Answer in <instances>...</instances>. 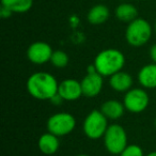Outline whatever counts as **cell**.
<instances>
[{"label":"cell","instance_id":"obj_1","mask_svg":"<svg viewBox=\"0 0 156 156\" xmlns=\"http://www.w3.org/2000/svg\"><path fill=\"white\" fill-rule=\"evenodd\" d=\"M28 93L39 101H50L58 93L59 83L52 74L48 72H35L26 81Z\"/></svg>","mask_w":156,"mask_h":156},{"label":"cell","instance_id":"obj_2","mask_svg":"<svg viewBox=\"0 0 156 156\" xmlns=\"http://www.w3.org/2000/svg\"><path fill=\"white\" fill-rule=\"evenodd\" d=\"M125 56L117 48H106L95 56L93 64L96 71L103 77H110L122 71L125 65Z\"/></svg>","mask_w":156,"mask_h":156},{"label":"cell","instance_id":"obj_3","mask_svg":"<svg viewBox=\"0 0 156 156\" xmlns=\"http://www.w3.org/2000/svg\"><path fill=\"white\" fill-rule=\"evenodd\" d=\"M153 34V28L147 20L137 17L127 24L125 29V40L132 47H142L149 43Z\"/></svg>","mask_w":156,"mask_h":156},{"label":"cell","instance_id":"obj_4","mask_svg":"<svg viewBox=\"0 0 156 156\" xmlns=\"http://www.w3.org/2000/svg\"><path fill=\"white\" fill-rule=\"evenodd\" d=\"M103 142L110 155H120L128 145V137L125 128L117 123L110 124L103 137Z\"/></svg>","mask_w":156,"mask_h":156},{"label":"cell","instance_id":"obj_5","mask_svg":"<svg viewBox=\"0 0 156 156\" xmlns=\"http://www.w3.org/2000/svg\"><path fill=\"white\" fill-rule=\"evenodd\" d=\"M109 120L103 115L100 109L91 110L83 122V132L91 140H98L104 137L108 128Z\"/></svg>","mask_w":156,"mask_h":156},{"label":"cell","instance_id":"obj_6","mask_svg":"<svg viewBox=\"0 0 156 156\" xmlns=\"http://www.w3.org/2000/svg\"><path fill=\"white\" fill-rule=\"evenodd\" d=\"M47 132L58 137L69 135L76 127V119L72 113L60 111L51 115L46 122Z\"/></svg>","mask_w":156,"mask_h":156},{"label":"cell","instance_id":"obj_7","mask_svg":"<svg viewBox=\"0 0 156 156\" xmlns=\"http://www.w3.org/2000/svg\"><path fill=\"white\" fill-rule=\"evenodd\" d=\"M123 104L126 111L130 113H141L150 104V96L142 87H133L123 96Z\"/></svg>","mask_w":156,"mask_h":156},{"label":"cell","instance_id":"obj_8","mask_svg":"<svg viewBox=\"0 0 156 156\" xmlns=\"http://www.w3.org/2000/svg\"><path fill=\"white\" fill-rule=\"evenodd\" d=\"M52 52H54V50L48 43L43 41H37L29 45L26 55L28 60L31 63L37 65H42L47 62H50Z\"/></svg>","mask_w":156,"mask_h":156},{"label":"cell","instance_id":"obj_9","mask_svg":"<svg viewBox=\"0 0 156 156\" xmlns=\"http://www.w3.org/2000/svg\"><path fill=\"white\" fill-rule=\"evenodd\" d=\"M83 96L92 98L98 96L104 87V77L98 72H90L80 80Z\"/></svg>","mask_w":156,"mask_h":156},{"label":"cell","instance_id":"obj_10","mask_svg":"<svg viewBox=\"0 0 156 156\" xmlns=\"http://www.w3.org/2000/svg\"><path fill=\"white\" fill-rule=\"evenodd\" d=\"M58 94L64 100V102H75L79 100L83 94L80 81L74 78H66L59 83Z\"/></svg>","mask_w":156,"mask_h":156},{"label":"cell","instance_id":"obj_11","mask_svg":"<svg viewBox=\"0 0 156 156\" xmlns=\"http://www.w3.org/2000/svg\"><path fill=\"white\" fill-rule=\"evenodd\" d=\"M108 83L115 92L126 93L128 90H130L133 88L134 79H133L130 74H128L127 72H124L122 69V71L118 72V73L113 74L112 76L109 77Z\"/></svg>","mask_w":156,"mask_h":156},{"label":"cell","instance_id":"obj_12","mask_svg":"<svg viewBox=\"0 0 156 156\" xmlns=\"http://www.w3.org/2000/svg\"><path fill=\"white\" fill-rule=\"evenodd\" d=\"M137 79L140 87L145 90L156 89V63L145 64L139 69Z\"/></svg>","mask_w":156,"mask_h":156},{"label":"cell","instance_id":"obj_13","mask_svg":"<svg viewBox=\"0 0 156 156\" xmlns=\"http://www.w3.org/2000/svg\"><path fill=\"white\" fill-rule=\"evenodd\" d=\"M100 110L108 120L117 121L123 117L126 109L124 107L123 102L117 100H108L101 105Z\"/></svg>","mask_w":156,"mask_h":156},{"label":"cell","instance_id":"obj_14","mask_svg":"<svg viewBox=\"0 0 156 156\" xmlns=\"http://www.w3.org/2000/svg\"><path fill=\"white\" fill-rule=\"evenodd\" d=\"M37 147L45 155H52L57 153L60 147V140L59 137L51 133L47 132L41 135L37 140Z\"/></svg>","mask_w":156,"mask_h":156},{"label":"cell","instance_id":"obj_15","mask_svg":"<svg viewBox=\"0 0 156 156\" xmlns=\"http://www.w3.org/2000/svg\"><path fill=\"white\" fill-rule=\"evenodd\" d=\"M109 16H110V11L107 8V5L98 3V5H93L89 10L87 14V20L89 24L98 26V25H103L104 23H106Z\"/></svg>","mask_w":156,"mask_h":156},{"label":"cell","instance_id":"obj_16","mask_svg":"<svg viewBox=\"0 0 156 156\" xmlns=\"http://www.w3.org/2000/svg\"><path fill=\"white\" fill-rule=\"evenodd\" d=\"M115 15L118 20L122 23L129 24L130 22L135 20L138 17V10L134 5L127 2H122L115 8Z\"/></svg>","mask_w":156,"mask_h":156},{"label":"cell","instance_id":"obj_17","mask_svg":"<svg viewBox=\"0 0 156 156\" xmlns=\"http://www.w3.org/2000/svg\"><path fill=\"white\" fill-rule=\"evenodd\" d=\"M1 5L9 9L13 13L23 14L32 8L33 0H0Z\"/></svg>","mask_w":156,"mask_h":156},{"label":"cell","instance_id":"obj_18","mask_svg":"<svg viewBox=\"0 0 156 156\" xmlns=\"http://www.w3.org/2000/svg\"><path fill=\"white\" fill-rule=\"evenodd\" d=\"M69 62V57L67 55V52H65L64 50H54L50 58V63L54 65L57 69H63V67L67 66Z\"/></svg>","mask_w":156,"mask_h":156},{"label":"cell","instance_id":"obj_19","mask_svg":"<svg viewBox=\"0 0 156 156\" xmlns=\"http://www.w3.org/2000/svg\"><path fill=\"white\" fill-rule=\"evenodd\" d=\"M119 156H145L143 149L138 144H128Z\"/></svg>","mask_w":156,"mask_h":156},{"label":"cell","instance_id":"obj_20","mask_svg":"<svg viewBox=\"0 0 156 156\" xmlns=\"http://www.w3.org/2000/svg\"><path fill=\"white\" fill-rule=\"evenodd\" d=\"M50 103H51L52 105H55V106H60L61 104H62L63 102H64V100H63L62 98H61L60 95H59L58 93L56 94L55 96H52L51 98H50V101H49Z\"/></svg>","mask_w":156,"mask_h":156},{"label":"cell","instance_id":"obj_21","mask_svg":"<svg viewBox=\"0 0 156 156\" xmlns=\"http://www.w3.org/2000/svg\"><path fill=\"white\" fill-rule=\"evenodd\" d=\"M149 56L150 59H151L152 62L156 63V43L153 44V45L150 47L149 49Z\"/></svg>","mask_w":156,"mask_h":156},{"label":"cell","instance_id":"obj_22","mask_svg":"<svg viewBox=\"0 0 156 156\" xmlns=\"http://www.w3.org/2000/svg\"><path fill=\"white\" fill-rule=\"evenodd\" d=\"M12 14H13V12H11L9 9H7V8L2 7L1 5V9H0V16L2 18H9L12 16Z\"/></svg>","mask_w":156,"mask_h":156},{"label":"cell","instance_id":"obj_23","mask_svg":"<svg viewBox=\"0 0 156 156\" xmlns=\"http://www.w3.org/2000/svg\"><path fill=\"white\" fill-rule=\"evenodd\" d=\"M145 156H156V151H152L150 153H147Z\"/></svg>","mask_w":156,"mask_h":156},{"label":"cell","instance_id":"obj_24","mask_svg":"<svg viewBox=\"0 0 156 156\" xmlns=\"http://www.w3.org/2000/svg\"><path fill=\"white\" fill-rule=\"evenodd\" d=\"M75 156H90L88 154H78V155H75Z\"/></svg>","mask_w":156,"mask_h":156},{"label":"cell","instance_id":"obj_25","mask_svg":"<svg viewBox=\"0 0 156 156\" xmlns=\"http://www.w3.org/2000/svg\"><path fill=\"white\" fill-rule=\"evenodd\" d=\"M154 31H155V33H156V20H155V23H154Z\"/></svg>","mask_w":156,"mask_h":156},{"label":"cell","instance_id":"obj_26","mask_svg":"<svg viewBox=\"0 0 156 156\" xmlns=\"http://www.w3.org/2000/svg\"><path fill=\"white\" fill-rule=\"evenodd\" d=\"M154 125H155V127H156V117H155V120H154Z\"/></svg>","mask_w":156,"mask_h":156},{"label":"cell","instance_id":"obj_27","mask_svg":"<svg viewBox=\"0 0 156 156\" xmlns=\"http://www.w3.org/2000/svg\"><path fill=\"white\" fill-rule=\"evenodd\" d=\"M121 1H123V2H127L128 0H121Z\"/></svg>","mask_w":156,"mask_h":156},{"label":"cell","instance_id":"obj_28","mask_svg":"<svg viewBox=\"0 0 156 156\" xmlns=\"http://www.w3.org/2000/svg\"><path fill=\"white\" fill-rule=\"evenodd\" d=\"M109 156H119V155H109Z\"/></svg>","mask_w":156,"mask_h":156},{"label":"cell","instance_id":"obj_29","mask_svg":"<svg viewBox=\"0 0 156 156\" xmlns=\"http://www.w3.org/2000/svg\"><path fill=\"white\" fill-rule=\"evenodd\" d=\"M102 1H105V0H102Z\"/></svg>","mask_w":156,"mask_h":156}]
</instances>
